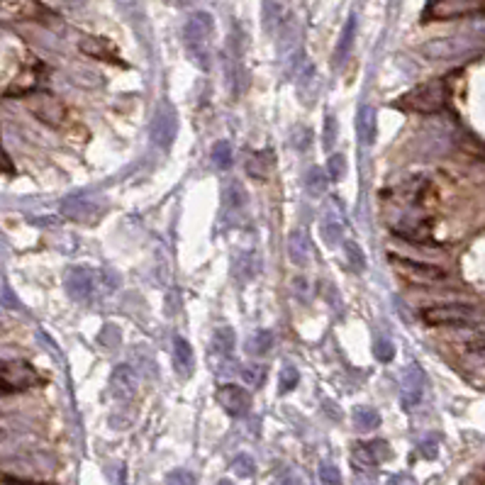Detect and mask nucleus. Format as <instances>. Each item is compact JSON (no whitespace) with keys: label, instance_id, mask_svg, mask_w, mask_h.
<instances>
[{"label":"nucleus","instance_id":"obj_7","mask_svg":"<svg viewBox=\"0 0 485 485\" xmlns=\"http://www.w3.org/2000/svg\"><path fill=\"white\" fill-rule=\"evenodd\" d=\"M424 398V373L419 366H408L400 375V403L405 410H412Z\"/></svg>","mask_w":485,"mask_h":485},{"label":"nucleus","instance_id":"obj_26","mask_svg":"<svg viewBox=\"0 0 485 485\" xmlns=\"http://www.w3.org/2000/svg\"><path fill=\"white\" fill-rule=\"evenodd\" d=\"M271 344H274V334H271V331H266V329H261V331H256L254 336H249V341H246V351H249V354H254V356H261V354H266V351L271 349Z\"/></svg>","mask_w":485,"mask_h":485},{"label":"nucleus","instance_id":"obj_10","mask_svg":"<svg viewBox=\"0 0 485 485\" xmlns=\"http://www.w3.org/2000/svg\"><path fill=\"white\" fill-rule=\"evenodd\" d=\"M390 447L383 442V439H375V442H366V444H356L354 452H351V463L354 468H375L383 461L390 458Z\"/></svg>","mask_w":485,"mask_h":485},{"label":"nucleus","instance_id":"obj_21","mask_svg":"<svg viewBox=\"0 0 485 485\" xmlns=\"http://www.w3.org/2000/svg\"><path fill=\"white\" fill-rule=\"evenodd\" d=\"M329 181H331L329 173H327L324 168H320V166H313L308 173H305V188H308V193H310V195H315V197L324 195L327 188H329Z\"/></svg>","mask_w":485,"mask_h":485},{"label":"nucleus","instance_id":"obj_27","mask_svg":"<svg viewBox=\"0 0 485 485\" xmlns=\"http://www.w3.org/2000/svg\"><path fill=\"white\" fill-rule=\"evenodd\" d=\"M344 254H346V261H349L351 269H354L356 274H364V271H366V256H364V251H361V246L356 244V241H346Z\"/></svg>","mask_w":485,"mask_h":485},{"label":"nucleus","instance_id":"obj_2","mask_svg":"<svg viewBox=\"0 0 485 485\" xmlns=\"http://www.w3.org/2000/svg\"><path fill=\"white\" fill-rule=\"evenodd\" d=\"M476 310L466 303H444V305H429L422 310V320L432 327H463L476 320Z\"/></svg>","mask_w":485,"mask_h":485},{"label":"nucleus","instance_id":"obj_43","mask_svg":"<svg viewBox=\"0 0 485 485\" xmlns=\"http://www.w3.org/2000/svg\"><path fill=\"white\" fill-rule=\"evenodd\" d=\"M217 485H234V483H232V481H220Z\"/></svg>","mask_w":485,"mask_h":485},{"label":"nucleus","instance_id":"obj_3","mask_svg":"<svg viewBox=\"0 0 485 485\" xmlns=\"http://www.w3.org/2000/svg\"><path fill=\"white\" fill-rule=\"evenodd\" d=\"M39 383V373L24 361H10L0 366V393H22Z\"/></svg>","mask_w":485,"mask_h":485},{"label":"nucleus","instance_id":"obj_9","mask_svg":"<svg viewBox=\"0 0 485 485\" xmlns=\"http://www.w3.org/2000/svg\"><path fill=\"white\" fill-rule=\"evenodd\" d=\"M395 266L400 269V274H405L408 278L419 281V283H437V281L447 278V271L442 266L434 264H424V261H412V259H403V256H390Z\"/></svg>","mask_w":485,"mask_h":485},{"label":"nucleus","instance_id":"obj_13","mask_svg":"<svg viewBox=\"0 0 485 485\" xmlns=\"http://www.w3.org/2000/svg\"><path fill=\"white\" fill-rule=\"evenodd\" d=\"M356 135H359L361 144L371 147L375 140V107L361 105L359 115H356Z\"/></svg>","mask_w":485,"mask_h":485},{"label":"nucleus","instance_id":"obj_24","mask_svg":"<svg viewBox=\"0 0 485 485\" xmlns=\"http://www.w3.org/2000/svg\"><path fill=\"white\" fill-rule=\"evenodd\" d=\"M234 344H237V336H234V331H232V327H220V329L215 331V336H212V346H215V351L222 356H230L232 351H234Z\"/></svg>","mask_w":485,"mask_h":485},{"label":"nucleus","instance_id":"obj_15","mask_svg":"<svg viewBox=\"0 0 485 485\" xmlns=\"http://www.w3.org/2000/svg\"><path fill=\"white\" fill-rule=\"evenodd\" d=\"M32 112L39 120H44L47 125H54V127L61 125V120H64V105L49 96H42V100H39L37 105H32Z\"/></svg>","mask_w":485,"mask_h":485},{"label":"nucleus","instance_id":"obj_16","mask_svg":"<svg viewBox=\"0 0 485 485\" xmlns=\"http://www.w3.org/2000/svg\"><path fill=\"white\" fill-rule=\"evenodd\" d=\"M193 364H195V359H193L191 344L183 336H176L173 339V366H176V371L181 375H191Z\"/></svg>","mask_w":485,"mask_h":485},{"label":"nucleus","instance_id":"obj_23","mask_svg":"<svg viewBox=\"0 0 485 485\" xmlns=\"http://www.w3.org/2000/svg\"><path fill=\"white\" fill-rule=\"evenodd\" d=\"M100 276V271H78L76 274V298H83V300H91L93 293H96V278Z\"/></svg>","mask_w":485,"mask_h":485},{"label":"nucleus","instance_id":"obj_22","mask_svg":"<svg viewBox=\"0 0 485 485\" xmlns=\"http://www.w3.org/2000/svg\"><path fill=\"white\" fill-rule=\"evenodd\" d=\"M81 49L91 57H98V59H105V61H117V54H115V47L105 39H96V37H88L81 42Z\"/></svg>","mask_w":485,"mask_h":485},{"label":"nucleus","instance_id":"obj_17","mask_svg":"<svg viewBox=\"0 0 485 485\" xmlns=\"http://www.w3.org/2000/svg\"><path fill=\"white\" fill-rule=\"evenodd\" d=\"M288 20V8H285L281 0H266V8H264V22H266V29L274 32V29H281L283 22Z\"/></svg>","mask_w":485,"mask_h":485},{"label":"nucleus","instance_id":"obj_38","mask_svg":"<svg viewBox=\"0 0 485 485\" xmlns=\"http://www.w3.org/2000/svg\"><path fill=\"white\" fill-rule=\"evenodd\" d=\"M278 485H305V483H303V478H300L298 473H293V471H285L283 476L278 478Z\"/></svg>","mask_w":485,"mask_h":485},{"label":"nucleus","instance_id":"obj_1","mask_svg":"<svg viewBox=\"0 0 485 485\" xmlns=\"http://www.w3.org/2000/svg\"><path fill=\"white\" fill-rule=\"evenodd\" d=\"M449 100V88L442 78H434V81L419 83L412 91L403 93L398 100L393 103L398 110L405 112H422V115H432V112H439L447 107Z\"/></svg>","mask_w":485,"mask_h":485},{"label":"nucleus","instance_id":"obj_36","mask_svg":"<svg viewBox=\"0 0 485 485\" xmlns=\"http://www.w3.org/2000/svg\"><path fill=\"white\" fill-rule=\"evenodd\" d=\"M334 140H336V120L331 115H327V120H324V147L327 149H331Z\"/></svg>","mask_w":485,"mask_h":485},{"label":"nucleus","instance_id":"obj_12","mask_svg":"<svg viewBox=\"0 0 485 485\" xmlns=\"http://www.w3.org/2000/svg\"><path fill=\"white\" fill-rule=\"evenodd\" d=\"M288 256L298 266H308L313 259V246H310V239L303 230H293L288 234Z\"/></svg>","mask_w":485,"mask_h":485},{"label":"nucleus","instance_id":"obj_42","mask_svg":"<svg viewBox=\"0 0 485 485\" xmlns=\"http://www.w3.org/2000/svg\"><path fill=\"white\" fill-rule=\"evenodd\" d=\"M8 485H32V483H22V481H5Z\"/></svg>","mask_w":485,"mask_h":485},{"label":"nucleus","instance_id":"obj_4","mask_svg":"<svg viewBox=\"0 0 485 485\" xmlns=\"http://www.w3.org/2000/svg\"><path fill=\"white\" fill-rule=\"evenodd\" d=\"M483 8L485 0H427L424 20H456L481 13Z\"/></svg>","mask_w":485,"mask_h":485},{"label":"nucleus","instance_id":"obj_31","mask_svg":"<svg viewBox=\"0 0 485 485\" xmlns=\"http://www.w3.org/2000/svg\"><path fill=\"white\" fill-rule=\"evenodd\" d=\"M298 380H300L298 368H295V366H283V368H281V378H278L281 393H290V390H295Z\"/></svg>","mask_w":485,"mask_h":485},{"label":"nucleus","instance_id":"obj_6","mask_svg":"<svg viewBox=\"0 0 485 485\" xmlns=\"http://www.w3.org/2000/svg\"><path fill=\"white\" fill-rule=\"evenodd\" d=\"M151 144L159 147V149H171L173 142H176V135H178V115L171 105H161L156 110L154 120H151Z\"/></svg>","mask_w":485,"mask_h":485},{"label":"nucleus","instance_id":"obj_8","mask_svg":"<svg viewBox=\"0 0 485 485\" xmlns=\"http://www.w3.org/2000/svg\"><path fill=\"white\" fill-rule=\"evenodd\" d=\"M215 398L220 403V408L225 410L227 415L232 417H241V415L249 412L251 408V395L249 390H244L241 385H232V383H225L215 390Z\"/></svg>","mask_w":485,"mask_h":485},{"label":"nucleus","instance_id":"obj_30","mask_svg":"<svg viewBox=\"0 0 485 485\" xmlns=\"http://www.w3.org/2000/svg\"><path fill=\"white\" fill-rule=\"evenodd\" d=\"M241 378H244V383L259 388V385L266 380V368L261 364H246L244 368H241Z\"/></svg>","mask_w":485,"mask_h":485},{"label":"nucleus","instance_id":"obj_28","mask_svg":"<svg viewBox=\"0 0 485 485\" xmlns=\"http://www.w3.org/2000/svg\"><path fill=\"white\" fill-rule=\"evenodd\" d=\"M212 163H215L220 171H227L232 166V147L230 142H217L212 147Z\"/></svg>","mask_w":485,"mask_h":485},{"label":"nucleus","instance_id":"obj_19","mask_svg":"<svg viewBox=\"0 0 485 485\" xmlns=\"http://www.w3.org/2000/svg\"><path fill=\"white\" fill-rule=\"evenodd\" d=\"M274 166H276V159L271 151H256V154L246 161V171H249L254 178H261V181L271 176V168Z\"/></svg>","mask_w":485,"mask_h":485},{"label":"nucleus","instance_id":"obj_20","mask_svg":"<svg viewBox=\"0 0 485 485\" xmlns=\"http://www.w3.org/2000/svg\"><path fill=\"white\" fill-rule=\"evenodd\" d=\"M112 385H115V393L120 395V398H130L137 388V373L130 368V366H120V368L115 371Z\"/></svg>","mask_w":485,"mask_h":485},{"label":"nucleus","instance_id":"obj_37","mask_svg":"<svg viewBox=\"0 0 485 485\" xmlns=\"http://www.w3.org/2000/svg\"><path fill=\"white\" fill-rule=\"evenodd\" d=\"M354 485H375L373 481V476H371L366 468H356V473H354Z\"/></svg>","mask_w":485,"mask_h":485},{"label":"nucleus","instance_id":"obj_39","mask_svg":"<svg viewBox=\"0 0 485 485\" xmlns=\"http://www.w3.org/2000/svg\"><path fill=\"white\" fill-rule=\"evenodd\" d=\"M388 485H415V481L410 476H403V473H398V476L388 478Z\"/></svg>","mask_w":485,"mask_h":485},{"label":"nucleus","instance_id":"obj_40","mask_svg":"<svg viewBox=\"0 0 485 485\" xmlns=\"http://www.w3.org/2000/svg\"><path fill=\"white\" fill-rule=\"evenodd\" d=\"M422 454L427 458H434L437 456V444H422Z\"/></svg>","mask_w":485,"mask_h":485},{"label":"nucleus","instance_id":"obj_32","mask_svg":"<svg viewBox=\"0 0 485 485\" xmlns=\"http://www.w3.org/2000/svg\"><path fill=\"white\" fill-rule=\"evenodd\" d=\"M373 354H375V359L378 361H383V364H388V361H393L395 359V346H393V341H388V339H378L373 344Z\"/></svg>","mask_w":485,"mask_h":485},{"label":"nucleus","instance_id":"obj_14","mask_svg":"<svg viewBox=\"0 0 485 485\" xmlns=\"http://www.w3.org/2000/svg\"><path fill=\"white\" fill-rule=\"evenodd\" d=\"M354 37H356V15H351L346 20L344 29H341V37L336 42V49H334V57H331V64L334 66H341L346 61V57L351 54V47H354Z\"/></svg>","mask_w":485,"mask_h":485},{"label":"nucleus","instance_id":"obj_33","mask_svg":"<svg viewBox=\"0 0 485 485\" xmlns=\"http://www.w3.org/2000/svg\"><path fill=\"white\" fill-rule=\"evenodd\" d=\"M166 485H195V476L186 468H176L166 476Z\"/></svg>","mask_w":485,"mask_h":485},{"label":"nucleus","instance_id":"obj_5","mask_svg":"<svg viewBox=\"0 0 485 485\" xmlns=\"http://www.w3.org/2000/svg\"><path fill=\"white\" fill-rule=\"evenodd\" d=\"M210 34H212V17L207 13H197L188 20L186 44H188V49L195 54V59L200 61L202 68H207V52L205 49H207V39H210Z\"/></svg>","mask_w":485,"mask_h":485},{"label":"nucleus","instance_id":"obj_11","mask_svg":"<svg viewBox=\"0 0 485 485\" xmlns=\"http://www.w3.org/2000/svg\"><path fill=\"white\" fill-rule=\"evenodd\" d=\"M344 215H341V207L339 202H329L324 210V217H322V237L329 246L339 244L344 239Z\"/></svg>","mask_w":485,"mask_h":485},{"label":"nucleus","instance_id":"obj_25","mask_svg":"<svg viewBox=\"0 0 485 485\" xmlns=\"http://www.w3.org/2000/svg\"><path fill=\"white\" fill-rule=\"evenodd\" d=\"M246 205V191L241 183H230L225 191V207L227 210H241Z\"/></svg>","mask_w":485,"mask_h":485},{"label":"nucleus","instance_id":"obj_35","mask_svg":"<svg viewBox=\"0 0 485 485\" xmlns=\"http://www.w3.org/2000/svg\"><path fill=\"white\" fill-rule=\"evenodd\" d=\"M320 481L324 485H339L341 483V473L334 463H322L320 466Z\"/></svg>","mask_w":485,"mask_h":485},{"label":"nucleus","instance_id":"obj_34","mask_svg":"<svg viewBox=\"0 0 485 485\" xmlns=\"http://www.w3.org/2000/svg\"><path fill=\"white\" fill-rule=\"evenodd\" d=\"M327 168H329V178H331V181H339V178H344V173H346V159L341 154L329 156V161H327Z\"/></svg>","mask_w":485,"mask_h":485},{"label":"nucleus","instance_id":"obj_41","mask_svg":"<svg viewBox=\"0 0 485 485\" xmlns=\"http://www.w3.org/2000/svg\"><path fill=\"white\" fill-rule=\"evenodd\" d=\"M0 168H10V161H8V159H5L3 149H0Z\"/></svg>","mask_w":485,"mask_h":485},{"label":"nucleus","instance_id":"obj_18","mask_svg":"<svg viewBox=\"0 0 485 485\" xmlns=\"http://www.w3.org/2000/svg\"><path fill=\"white\" fill-rule=\"evenodd\" d=\"M351 417H354V427L359 429V432H373V429L380 424L378 410L368 408V405H359V408H354Z\"/></svg>","mask_w":485,"mask_h":485},{"label":"nucleus","instance_id":"obj_29","mask_svg":"<svg viewBox=\"0 0 485 485\" xmlns=\"http://www.w3.org/2000/svg\"><path fill=\"white\" fill-rule=\"evenodd\" d=\"M232 471L237 473V478H251L256 473V463L249 454H239L232 463Z\"/></svg>","mask_w":485,"mask_h":485}]
</instances>
